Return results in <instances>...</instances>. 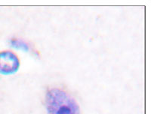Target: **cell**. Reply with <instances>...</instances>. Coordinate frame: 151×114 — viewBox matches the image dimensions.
<instances>
[{"label":"cell","mask_w":151,"mask_h":114,"mask_svg":"<svg viewBox=\"0 0 151 114\" xmlns=\"http://www.w3.org/2000/svg\"><path fill=\"white\" fill-rule=\"evenodd\" d=\"M45 107L48 114H80L79 105L73 96L58 87L47 91Z\"/></svg>","instance_id":"6da1fadb"},{"label":"cell","mask_w":151,"mask_h":114,"mask_svg":"<svg viewBox=\"0 0 151 114\" xmlns=\"http://www.w3.org/2000/svg\"><path fill=\"white\" fill-rule=\"evenodd\" d=\"M20 67L19 59L12 52H4L0 54V72L12 74L17 72Z\"/></svg>","instance_id":"7a4b0ae2"}]
</instances>
